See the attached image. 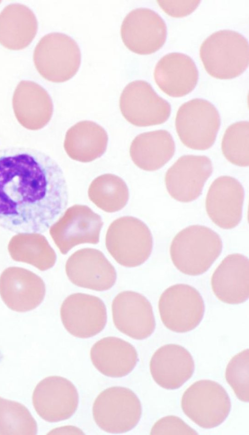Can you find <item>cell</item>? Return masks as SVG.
I'll return each mask as SVG.
<instances>
[{"label":"cell","instance_id":"836d02e7","mask_svg":"<svg viewBox=\"0 0 249 435\" xmlns=\"http://www.w3.org/2000/svg\"><path fill=\"white\" fill-rule=\"evenodd\" d=\"M159 5L168 15L182 17L193 13L199 5L200 0H158Z\"/></svg>","mask_w":249,"mask_h":435},{"label":"cell","instance_id":"83f0119b","mask_svg":"<svg viewBox=\"0 0 249 435\" xmlns=\"http://www.w3.org/2000/svg\"><path fill=\"white\" fill-rule=\"evenodd\" d=\"M8 250L16 261L31 265L41 271L52 268L56 260L54 250L40 233H18L10 239Z\"/></svg>","mask_w":249,"mask_h":435},{"label":"cell","instance_id":"d590c367","mask_svg":"<svg viewBox=\"0 0 249 435\" xmlns=\"http://www.w3.org/2000/svg\"><path fill=\"white\" fill-rule=\"evenodd\" d=\"M1 1L0 0V3Z\"/></svg>","mask_w":249,"mask_h":435},{"label":"cell","instance_id":"d6a6232c","mask_svg":"<svg viewBox=\"0 0 249 435\" xmlns=\"http://www.w3.org/2000/svg\"><path fill=\"white\" fill-rule=\"evenodd\" d=\"M150 435H198V433L180 418L168 416L155 423Z\"/></svg>","mask_w":249,"mask_h":435},{"label":"cell","instance_id":"8992f818","mask_svg":"<svg viewBox=\"0 0 249 435\" xmlns=\"http://www.w3.org/2000/svg\"><path fill=\"white\" fill-rule=\"evenodd\" d=\"M141 402L128 388L112 386L101 392L95 400L92 415L98 426L109 433L120 434L133 429L141 418Z\"/></svg>","mask_w":249,"mask_h":435},{"label":"cell","instance_id":"7402d4cb","mask_svg":"<svg viewBox=\"0 0 249 435\" xmlns=\"http://www.w3.org/2000/svg\"><path fill=\"white\" fill-rule=\"evenodd\" d=\"M12 104L19 123L24 128L37 130L44 127L53 116V106L48 92L38 84L21 80L15 89Z\"/></svg>","mask_w":249,"mask_h":435},{"label":"cell","instance_id":"30bf717a","mask_svg":"<svg viewBox=\"0 0 249 435\" xmlns=\"http://www.w3.org/2000/svg\"><path fill=\"white\" fill-rule=\"evenodd\" d=\"M121 112L129 123L138 127L159 125L169 117L170 104L143 80L129 83L120 98Z\"/></svg>","mask_w":249,"mask_h":435},{"label":"cell","instance_id":"ba28073f","mask_svg":"<svg viewBox=\"0 0 249 435\" xmlns=\"http://www.w3.org/2000/svg\"><path fill=\"white\" fill-rule=\"evenodd\" d=\"M176 128L182 143L190 149L206 150L213 144L220 126L215 107L202 99L182 104L176 117Z\"/></svg>","mask_w":249,"mask_h":435},{"label":"cell","instance_id":"484cf974","mask_svg":"<svg viewBox=\"0 0 249 435\" xmlns=\"http://www.w3.org/2000/svg\"><path fill=\"white\" fill-rule=\"evenodd\" d=\"M107 143V133L102 126L92 121L83 120L67 131L64 147L71 159L88 163L102 156Z\"/></svg>","mask_w":249,"mask_h":435},{"label":"cell","instance_id":"4316f807","mask_svg":"<svg viewBox=\"0 0 249 435\" xmlns=\"http://www.w3.org/2000/svg\"><path fill=\"white\" fill-rule=\"evenodd\" d=\"M175 144L172 136L160 130L141 134L132 141L129 150L133 163L146 171H155L173 156Z\"/></svg>","mask_w":249,"mask_h":435},{"label":"cell","instance_id":"4dcf8cb0","mask_svg":"<svg viewBox=\"0 0 249 435\" xmlns=\"http://www.w3.org/2000/svg\"><path fill=\"white\" fill-rule=\"evenodd\" d=\"M249 123L241 121L231 125L226 130L221 144L222 152L231 163L248 167Z\"/></svg>","mask_w":249,"mask_h":435},{"label":"cell","instance_id":"d4e9b609","mask_svg":"<svg viewBox=\"0 0 249 435\" xmlns=\"http://www.w3.org/2000/svg\"><path fill=\"white\" fill-rule=\"evenodd\" d=\"M37 29L35 13L25 4L10 3L0 12V43L7 48L26 47L36 36Z\"/></svg>","mask_w":249,"mask_h":435},{"label":"cell","instance_id":"ffe728a7","mask_svg":"<svg viewBox=\"0 0 249 435\" xmlns=\"http://www.w3.org/2000/svg\"><path fill=\"white\" fill-rule=\"evenodd\" d=\"M213 291L220 301L237 304L249 297V261L240 253L227 255L213 272L211 278Z\"/></svg>","mask_w":249,"mask_h":435},{"label":"cell","instance_id":"5b68a950","mask_svg":"<svg viewBox=\"0 0 249 435\" xmlns=\"http://www.w3.org/2000/svg\"><path fill=\"white\" fill-rule=\"evenodd\" d=\"M81 55L76 41L70 36L53 32L44 35L36 44L33 60L38 72L55 83L67 81L78 71Z\"/></svg>","mask_w":249,"mask_h":435},{"label":"cell","instance_id":"f546056e","mask_svg":"<svg viewBox=\"0 0 249 435\" xmlns=\"http://www.w3.org/2000/svg\"><path fill=\"white\" fill-rule=\"evenodd\" d=\"M36 422L22 404L0 397V435H36Z\"/></svg>","mask_w":249,"mask_h":435},{"label":"cell","instance_id":"8fae6325","mask_svg":"<svg viewBox=\"0 0 249 435\" xmlns=\"http://www.w3.org/2000/svg\"><path fill=\"white\" fill-rule=\"evenodd\" d=\"M103 222L100 216L85 205L76 204L68 209L50 228V234L63 254L84 243L99 242Z\"/></svg>","mask_w":249,"mask_h":435},{"label":"cell","instance_id":"6da1fadb","mask_svg":"<svg viewBox=\"0 0 249 435\" xmlns=\"http://www.w3.org/2000/svg\"><path fill=\"white\" fill-rule=\"evenodd\" d=\"M68 203L64 173L50 156L25 147L0 149V226L18 233H42Z\"/></svg>","mask_w":249,"mask_h":435},{"label":"cell","instance_id":"9c48e42d","mask_svg":"<svg viewBox=\"0 0 249 435\" xmlns=\"http://www.w3.org/2000/svg\"><path fill=\"white\" fill-rule=\"evenodd\" d=\"M161 320L169 330L183 333L196 328L204 314L205 305L199 292L194 287L178 284L166 289L158 302Z\"/></svg>","mask_w":249,"mask_h":435},{"label":"cell","instance_id":"603a6c76","mask_svg":"<svg viewBox=\"0 0 249 435\" xmlns=\"http://www.w3.org/2000/svg\"><path fill=\"white\" fill-rule=\"evenodd\" d=\"M154 77L159 87L166 94L172 97H181L194 89L197 83L198 72L190 56L172 52L158 62Z\"/></svg>","mask_w":249,"mask_h":435},{"label":"cell","instance_id":"e0dca14e","mask_svg":"<svg viewBox=\"0 0 249 435\" xmlns=\"http://www.w3.org/2000/svg\"><path fill=\"white\" fill-rule=\"evenodd\" d=\"M112 312L116 328L133 339L147 338L155 329L151 303L136 292L124 291L119 293L112 301Z\"/></svg>","mask_w":249,"mask_h":435},{"label":"cell","instance_id":"2e32d148","mask_svg":"<svg viewBox=\"0 0 249 435\" xmlns=\"http://www.w3.org/2000/svg\"><path fill=\"white\" fill-rule=\"evenodd\" d=\"M65 270L72 284L97 291L109 289L117 279L113 265L102 251L93 248L74 252L67 260Z\"/></svg>","mask_w":249,"mask_h":435},{"label":"cell","instance_id":"7a4b0ae2","mask_svg":"<svg viewBox=\"0 0 249 435\" xmlns=\"http://www.w3.org/2000/svg\"><path fill=\"white\" fill-rule=\"evenodd\" d=\"M222 250V240L215 232L205 226L194 225L175 235L170 247V254L179 271L197 276L209 269Z\"/></svg>","mask_w":249,"mask_h":435},{"label":"cell","instance_id":"e575fe53","mask_svg":"<svg viewBox=\"0 0 249 435\" xmlns=\"http://www.w3.org/2000/svg\"><path fill=\"white\" fill-rule=\"evenodd\" d=\"M48 434H74L84 435V433L80 428L71 425L59 427L52 430Z\"/></svg>","mask_w":249,"mask_h":435},{"label":"cell","instance_id":"1f68e13d","mask_svg":"<svg viewBox=\"0 0 249 435\" xmlns=\"http://www.w3.org/2000/svg\"><path fill=\"white\" fill-rule=\"evenodd\" d=\"M249 350H243L235 355L226 369L225 378L237 398L245 402L249 401Z\"/></svg>","mask_w":249,"mask_h":435},{"label":"cell","instance_id":"ac0fdd59","mask_svg":"<svg viewBox=\"0 0 249 435\" xmlns=\"http://www.w3.org/2000/svg\"><path fill=\"white\" fill-rule=\"evenodd\" d=\"M244 189L235 178L222 176L216 178L208 190L205 202L212 221L224 229L236 227L242 217Z\"/></svg>","mask_w":249,"mask_h":435},{"label":"cell","instance_id":"7c38bea8","mask_svg":"<svg viewBox=\"0 0 249 435\" xmlns=\"http://www.w3.org/2000/svg\"><path fill=\"white\" fill-rule=\"evenodd\" d=\"M121 35L125 46L141 55L153 53L165 42L167 27L162 18L156 12L146 8L130 11L121 26Z\"/></svg>","mask_w":249,"mask_h":435},{"label":"cell","instance_id":"d6986e66","mask_svg":"<svg viewBox=\"0 0 249 435\" xmlns=\"http://www.w3.org/2000/svg\"><path fill=\"white\" fill-rule=\"evenodd\" d=\"M46 293L44 281L25 268L11 267L0 276V295L10 309L18 312L32 310L43 301Z\"/></svg>","mask_w":249,"mask_h":435},{"label":"cell","instance_id":"f1b7e54d","mask_svg":"<svg viewBox=\"0 0 249 435\" xmlns=\"http://www.w3.org/2000/svg\"><path fill=\"white\" fill-rule=\"evenodd\" d=\"M88 195L98 208L113 213L122 209L129 200V190L125 182L112 174L101 175L90 184Z\"/></svg>","mask_w":249,"mask_h":435},{"label":"cell","instance_id":"3957f363","mask_svg":"<svg viewBox=\"0 0 249 435\" xmlns=\"http://www.w3.org/2000/svg\"><path fill=\"white\" fill-rule=\"evenodd\" d=\"M199 55L205 70L211 76L222 80L233 79L248 67V41L236 32L220 30L203 42Z\"/></svg>","mask_w":249,"mask_h":435},{"label":"cell","instance_id":"4fadbf2b","mask_svg":"<svg viewBox=\"0 0 249 435\" xmlns=\"http://www.w3.org/2000/svg\"><path fill=\"white\" fill-rule=\"evenodd\" d=\"M32 401L35 410L43 419L56 422L68 419L74 414L78 406L79 395L70 381L51 376L38 383Z\"/></svg>","mask_w":249,"mask_h":435},{"label":"cell","instance_id":"277c9868","mask_svg":"<svg viewBox=\"0 0 249 435\" xmlns=\"http://www.w3.org/2000/svg\"><path fill=\"white\" fill-rule=\"evenodd\" d=\"M153 237L147 225L132 216L114 220L106 235L107 249L121 265L128 268L139 266L149 257Z\"/></svg>","mask_w":249,"mask_h":435},{"label":"cell","instance_id":"5bb4252c","mask_svg":"<svg viewBox=\"0 0 249 435\" xmlns=\"http://www.w3.org/2000/svg\"><path fill=\"white\" fill-rule=\"evenodd\" d=\"M62 322L74 336L87 338L100 333L107 320L106 307L99 298L87 294H71L60 308Z\"/></svg>","mask_w":249,"mask_h":435},{"label":"cell","instance_id":"cb8c5ba5","mask_svg":"<svg viewBox=\"0 0 249 435\" xmlns=\"http://www.w3.org/2000/svg\"><path fill=\"white\" fill-rule=\"evenodd\" d=\"M90 357L100 372L112 378L127 375L138 361V353L134 346L114 336L104 337L97 341L91 348Z\"/></svg>","mask_w":249,"mask_h":435},{"label":"cell","instance_id":"52a82bcc","mask_svg":"<svg viewBox=\"0 0 249 435\" xmlns=\"http://www.w3.org/2000/svg\"><path fill=\"white\" fill-rule=\"evenodd\" d=\"M181 407L195 423L201 428L211 429L226 420L231 409V402L227 391L219 383L201 380L184 391Z\"/></svg>","mask_w":249,"mask_h":435},{"label":"cell","instance_id":"9a60e30c","mask_svg":"<svg viewBox=\"0 0 249 435\" xmlns=\"http://www.w3.org/2000/svg\"><path fill=\"white\" fill-rule=\"evenodd\" d=\"M213 172V165L205 155L181 156L168 169L165 183L169 195L182 202L196 200Z\"/></svg>","mask_w":249,"mask_h":435},{"label":"cell","instance_id":"44dd1931","mask_svg":"<svg viewBox=\"0 0 249 435\" xmlns=\"http://www.w3.org/2000/svg\"><path fill=\"white\" fill-rule=\"evenodd\" d=\"M193 357L183 347L175 344L163 345L152 355L150 370L155 382L166 389L179 388L192 376Z\"/></svg>","mask_w":249,"mask_h":435}]
</instances>
